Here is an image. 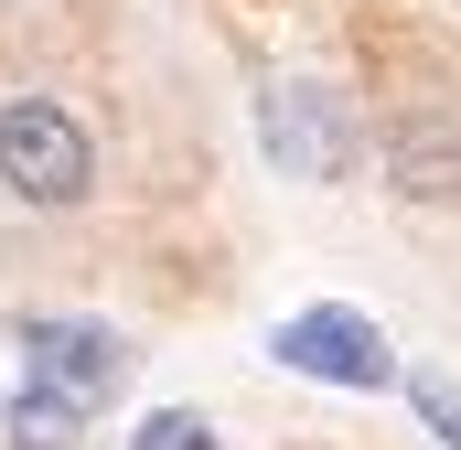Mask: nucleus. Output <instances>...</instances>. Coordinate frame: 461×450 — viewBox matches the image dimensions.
Listing matches in <instances>:
<instances>
[{"label": "nucleus", "instance_id": "obj_1", "mask_svg": "<svg viewBox=\"0 0 461 450\" xmlns=\"http://www.w3.org/2000/svg\"><path fill=\"white\" fill-rule=\"evenodd\" d=\"M0 194L32 204V215H76L97 194V140L86 118L54 108V97H11L0 108Z\"/></svg>", "mask_w": 461, "mask_h": 450}, {"label": "nucleus", "instance_id": "obj_2", "mask_svg": "<svg viewBox=\"0 0 461 450\" xmlns=\"http://www.w3.org/2000/svg\"><path fill=\"white\" fill-rule=\"evenodd\" d=\"M32 386L54 397V408H76V418H97L118 397V375H129V354H118V333H97V322H32Z\"/></svg>", "mask_w": 461, "mask_h": 450}, {"label": "nucleus", "instance_id": "obj_3", "mask_svg": "<svg viewBox=\"0 0 461 450\" xmlns=\"http://www.w3.org/2000/svg\"><path fill=\"white\" fill-rule=\"evenodd\" d=\"M268 150H279V172H301V183H344L354 172V118L333 86H279L268 97Z\"/></svg>", "mask_w": 461, "mask_h": 450}, {"label": "nucleus", "instance_id": "obj_4", "mask_svg": "<svg viewBox=\"0 0 461 450\" xmlns=\"http://www.w3.org/2000/svg\"><path fill=\"white\" fill-rule=\"evenodd\" d=\"M268 354L301 364V375H333V386H386V343H375V322H354V311H301V322H279Z\"/></svg>", "mask_w": 461, "mask_h": 450}, {"label": "nucleus", "instance_id": "obj_5", "mask_svg": "<svg viewBox=\"0 0 461 450\" xmlns=\"http://www.w3.org/2000/svg\"><path fill=\"white\" fill-rule=\"evenodd\" d=\"M386 161H397V194H408V204H461V140L451 129L419 118V129H397Z\"/></svg>", "mask_w": 461, "mask_h": 450}, {"label": "nucleus", "instance_id": "obj_6", "mask_svg": "<svg viewBox=\"0 0 461 450\" xmlns=\"http://www.w3.org/2000/svg\"><path fill=\"white\" fill-rule=\"evenodd\" d=\"M76 429H86V418H76V408H54V397L32 386V397H22V418H11V450H76Z\"/></svg>", "mask_w": 461, "mask_h": 450}, {"label": "nucleus", "instance_id": "obj_7", "mask_svg": "<svg viewBox=\"0 0 461 450\" xmlns=\"http://www.w3.org/2000/svg\"><path fill=\"white\" fill-rule=\"evenodd\" d=\"M129 450H215V429H204L194 408H161V418H150V429H140Z\"/></svg>", "mask_w": 461, "mask_h": 450}]
</instances>
